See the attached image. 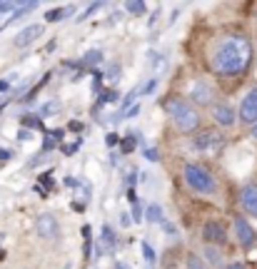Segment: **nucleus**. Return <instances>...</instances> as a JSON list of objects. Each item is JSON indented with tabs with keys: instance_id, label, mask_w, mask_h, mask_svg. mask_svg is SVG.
<instances>
[{
	"instance_id": "f257e3e1",
	"label": "nucleus",
	"mask_w": 257,
	"mask_h": 269,
	"mask_svg": "<svg viewBox=\"0 0 257 269\" xmlns=\"http://www.w3.org/2000/svg\"><path fill=\"white\" fill-rule=\"evenodd\" d=\"M250 58H252L250 40L242 35H227L225 40L217 43L212 65L220 75H237L250 65Z\"/></svg>"
},
{
	"instance_id": "f03ea898",
	"label": "nucleus",
	"mask_w": 257,
	"mask_h": 269,
	"mask_svg": "<svg viewBox=\"0 0 257 269\" xmlns=\"http://www.w3.org/2000/svg\"><path fill=\"white\" fill-rule=\"evenodd\" d=\"M162 107L167 110V115L175 120V125L183 130V132H193L195 127L200 125V115L193 105L185 100V97H170L162 102Z\"/></svg>"
},
{
	"instance_id": "7ed1b4c3",
	"label": "nucleus",
	"mask_w": 257,
	"mask_h": 269,
	"mask_svg": "<svg viewBox=\"0 0 257 269\" xmlns=\"http://www.w3.org/2000/svg\"><path fill=\"white\" fill-rule=\"evenodd\" d=\"M185 182L193 187L195 192H200V195L215 192V180H212V175H210L205 167H200V165H185Z\"/></svg>"
},
{
	"instance_id": "20e7f679",
	"label": "nucleus",
	"mask_w": 257,
	"mask_h": 269,
	"mask_svg": "<svg viewBox=\"0 0 257 269\" xmlns=\"http://www.w3.org/2000/svg\"><path fill=\"white\" fill-rule=\"evenodd\" d=\"M222 145H225V140L217 132H202L200 137H195V150H200L205 155H217L222 150Z\"/></svg>"
},
{
	"instance_id": "39448f33",
	"label": "nucleus",
	"mask_w": 257,
	"mask_h": 269,
	"mask_svg": "<svg viewBox=\"0 0 257 269\" xmlns=\"http://www.w3.org/2000/svg\"><path fill=\"white\" fill-rule=\"evenodd\" d=\"M35 229H38V234L43 237V239H55L58 234H60V224H58V219L53 217V214H40L38 219H35Z\"/></svg>"
},
{
	"instance_id": "423d86ee",
	"label": "nucleus",
	"mask_w": 257,
	"mask_h": 269,
	"mask_svg": "<svg viewBox=\"0 0 257 269\" xmlns=\"http://www.w3.org/2000/svg\"><path fill=\"white\" fill-rule=\"evenodd\" d=\"M240 120L247 125H257V87H252L245 95V100L240 105Z\"/></svg>"
},
{
	"instance_id": "0eeeda50",
	"label": "nucleus",
	"mask_w": 257,
	"mask_h": 269,
	"mask_svg": "<svg viewBox=\"0 0 257 269\" xmlns=\"http://www.w3.org/2000/svg\"><path fill=\"white\" fill-rule=\"evenodd\" d=\"M235 237L245 249H250L255 244V229L250 227V222L245 217H235Z\"/></svg>"
},
{
	"instance_id": "6e6552de",
	"label": "nucleus",
	"mask_w": 257,
	"mask_h": 269,
	"mask_svg": "<svg viewBox=\"0 0 257 269\" xmlns=\"http://www.w3.org/2000/svg\"><path fill=\"white\" fill-rule=\"evenodd\" d=\"M43 30H45L43 25H28L25 30H20V33H18L15 45H18V48H28V45H33V43L43 35Z\"/></svg>"
},
{
	"instance_id": "1a4fd4ad",
	"label": "nucleus",
	"mask_w": 257,
	"mask_h": 269,
	"mask_svg": "<svg viewBox=\"0 0 257 269\" xmlns=\"http://www.w3.org/2000/svg\"><path fill=\"white\" fill-rule=\"evenodd\" d=\"M240 204L245 207V212H250L257 217V185H245L240 192Z\"/></svg>"
},
{
	"instance_id": "9d476101",
	"label": "nucleus",
	"mask_w": 257,
	"mask_h": 269,
	"mask_svg": "<svg viewBox=\"0 0 257 269\" xmlns=\"http://www.w3.org/2000/svg\"><path fill=\"white\" fill-rule=\"evenodd\" d=\"M190 97H193L197 105H210V102H212V85H210V82H205V80L195 82Z\"/></svg>"
},
{
	"instance_id": "9b49d317",
	"label": "nucleus",
	"mask_w": 257,
	"mask_h": 269,
	"mask_svg": "<svg viewBox=\"0 0 257 269\" xmlns=\"http://www.w3.org/2000/svg\"><path fill=\"white\" fill-rule=\"evenodd\" d=\"M202 237H205V242L222 244V242H225V229H222L217 222H207V224L202 227Z\"/></svg>"
},
{
	"instance_id": "f8f14e48",
	"label": "nucleus",
	"mask_w": 257,
	"mask_h": 269,
	"mask_svg": "<svg viewBox=\"0 0 257 269\" xmlns=\"http://www.w3.org/2000/svg\"><path fill=\"white\" fill-rule=\"evenodd\" d=\"M215 120H217V125H222V127H232L235 125V110L230 107V105H215Z\"/></svg>"
},
{
	"instance_id": "ddd939ff",
	"label": "nucleus",
	"mask_w": 257,
	"mask_h": 269,
	"mask_svg": "<svg viewBox=\"0 0 257 269\" xmlns=\"http://www.w3.org/2000/svg\"><path fill=\"white\" fill-rule=\"evenodd\" d=\"M145 219L152 222V224H162V222H165V217H162V207H160V204H150V207L145 209Z\"/></svg>"
},
{
	"instance_id": "4468645a",
	"label": "nucleus",
	"mask_w": 257,
	"mask_h": 269,
	"mask_svg": "<svg viewBox=\"0 0 257 269\" xmlns=\"http://www.w3.org/2000/svg\"><path fill=\"white\" fill-rule=\"evenodd\" d=\"M103 60V50H88L85 55H82V60H80V65L90 67V65H98Z\"/></svg>"
},
{
	"instance_id": "2eb2a0df",
	"label": "nucleus",
	"mask_w": 257,
	"mask_h": 269,
	"mask_svg": "<svg viewBox=\"0 0 257 269\" xmlns=\"http://www.w3.org/2000/svg\"><path fill=\"white\" fill-rule=\"evenodd\" d=\"M103 244H105V249H115V232H113V227L110 224H103Z\"/></svg>"
},
{
	"instance_id": "dca6fc26",
	"label": "nucleus",
	"mask_w": 257,
	"mask_h": 269,
	"mask_svg": "<svg viewBox=\"0 0 257 269\" xmlns=\"http://www.w3.org/2000/svg\"><path fill=\"white\" fill-rule=\"evenodd\" d=\"M35 8H38V3H23V5H20L15 13H13V18H10L8 23H15V20H20L23 15H28V13H30V10H35ZM8 23H5V25H8Z\"/></svg>"
},
{
	"instance_id": "f3484780",
	"label": "nucleus",
	"mask_w": 257,
	"mask_h": 269,
	"mask_svg": "<svg viewBox=\"0 0 257 269\" xmlns=\"http://www.w3.org/2000/svg\"><path fill=\"white\" fill-rule=\"evenodd\" d=\"M205 259H207L210 264H215V267L222 264V257H220V252H217L215 247H205Z\"/></svg>"
},
{
	"instance_id": "a211bd4d",
	"label": "nucleus",
	"mask_w": 257,
	"mask_h": 269,
	"mask_svg": "<svg viewBox=\"0 0 257 269\" xmlns=\"http://www.w3.org/2000/svg\"><path fill=\"white\" fill-rule=\"evenodd\" d=\"M125 10L132 13V15H145L147 5H145V3H137V0H130V3H125Z\"/></svg>"
},
{
	"instance_id": "6ab92c4d",
	"label": "nucleus",
	"mask_w": 257,
	"mask_h": 269,
	"mask_svg": "<svg viewBox=\"0 0 257 269\" xmlns=\"http://www.w3.org/2000/svg\"><path fill=\"white\" fill-rule=\"evenodd\" d=\"M23 127H25V130H40L43 122H40L35 115H25V117H23Z\"/></svg>"
},
{
	"instance_id": "aec40b11",
	"label": "nucleus",
	"mask_w": 257,
	"mask_h": 269,
	"mask_svg": "<svg viewBox=\"0 0 257 269\" xmlns=\"http://www.w3.org/2000/svg\"><path fill=\"white\" fill-rule=\"evenodd\" d=\"M65 15H67V10H65V8H58V10L45 13V20H48V23H58V20H63Z\"/></svg>"
},
{
	"instance_id": "412c9836",
	"label": "nucleus",
	"mask_w": 257,
	"mask_h": 269,
	"mask_svg": "<svg viewBox=\"0 0 257 269\" xmlns=\"http://www.w3.org/2000/svg\"><path fill=\"white\" fill-rule=\"evenodd\" d=\"M142 259H145L147 264H155V249H152L147 242H142Z\"/></svg>"
},
{
	"instance_id": "4be33fe9",
	"label": "nucleus",
	"mask_w": 257,
	"mask_h": 269,
	"mask_svg": "<svg viewBox=\"0 0 257 269\" xmlns=\"http://www.w3.org/2000/svg\"><path fill=\"white\" fill-rule=\"evenodd\" d=\"M105 77H108V80H118V77H120V65H118V63H110V65L105 67Z\"/></svg>"
},
{
	"instance_id": "5701e85b",
	"label": "nucleus",
	"mask_w": 257,
	"mask_h": 269,
	"mask_svg": "<svg viewBox=\"0 0 257 269\" xmlns=\"http://www.w3.org/2000/svg\"><path fill=\"white\" fill-rule=\"evenodd\" d=\"M100 8H103V3H93V5H90L88 10H82V13H80V18H75V20H77V23H82L85 18H90V15H93L95 10H100Z\"/></svg>"
},
{
	"instance_id": "b1692460",
	"label": "nucleus",
	"mask_w": 257,
	"mask_h": 269,
	"mask_svg": "<svg viewBox=\"0 0 257 269\" xmlns=\"http://www.w3.org/2000/svg\"><path fill=\"white\" fill-rule=\"evenodd\" d=\"M188 269H207V267H205V262H202L197 254H190V257H188Z\"/></svg>"
},
{
	"instance_id": "393cba45",
	"label": "nucleus",
	"mask_w": 257,
	"mask_h": 269,
	"mask_svg": "<svg viewBox=\"0 0 257 269\" xmlns=\"http://www.w3.org/2000/svg\"><path fill=\"white\" fill-rule=\"evenodd\" d=\"M90 232H93L90 224H85V227H82V237H85V247H82V249H85V257H90V239H93Z\"/></svg>"
},
{
	"instance_id": "a878e982",
	"label": "nucleus",
	"mask_w": 257,
	"mask_h": 269,
	"mask_svg": "<svg viewBox=\"0 0 257 269\" xmlns=\"http://www.w3.org/2000/svg\"><path fill=\"white\" fill-rule=\"evenodd\" d=\"M142 155H145L150 162H157V160H160V155H157V150H155V147H142Z\"/></svg>"
},
{
	"instance_id": "bb28decb",
	"label": "nucleus",
	"mask_w": 257,
	"mask_h": 269,
	"mask_svg": "<svg viewBox=\"0 0 257 269\" xmlns=\"http://www.w3.org/2000/svg\"><path fill=\"white\" fill-rule=\"evenodd\" d=\"M120 147H123V152H132V147H135V134L125 137V140L120 142Z\"/></svg>"
},
{
	"instance_id": "cd10ccee",
	"label": "nucleus",
	"mask_w": 257,
	"mask_h": 269,
	"mask_svg": "<svg viewBox=\"0 0 257 269\" xmlns=\"http://www.w3.org/2000/svg\"><path fill=\"white\" fill-rule=\"evenodd\" d=\"M115 100H118V92H115V90H108V92L100 95V102H115Z\"/></svg>"
},
{
	"instance_id": "c85d7f7f",
	"label": "nucleus",
	"mask_w": 257,
	"mask_h": 269,
	"mask_svg": "<svg viewBox=\"0 0 257 269\" xmlns=\"http://www.w3.org/2000/svg\"><path fill=\"white\" fill-rule=\"evenodd\" d=\"M58 107H60L58 102H48V105H43V110H40V115H43V117H48V115H50V112H55Z\"/></svg>"
},
{
	"instance_id": "c756f323",
	"label": "nucleus",
	"mask_w": 257,
	"mask_h": 269,
	"mask_svg": "<svg viewBox=\"0 0 257 269\" xmlns=\"http://www.w3.org/2000/svg\"><path fill=\"white\" fill-rule=\"evenodd\" d=\"M150 58H152V65L157 67V70H165V67H167V60H165L162 55H150Z\"/></svg>"
},
{
	"instance_id": "7c9ffc66",
	"label": "nucleus",
	"mask_w": 257,
	"mask_h": 269,
	"mask_svg": "<svg viewBox=\"0 0 257 269\" xmlns=\"http://www.w3.org/2000/svg\"><path fill=\"white\" fill-rule=\"evenodd\" d=\"M20 5H15V3H10V0H5V3H0V13H13V10H18Z\"/></svg>"
},
{
	"instance_id": "2f4dec72",
	"label": "nucleus",
	"mask_w": 257,
	"mask_h": 269,
	"mask_svg": "<svg viewBox=\"0 0 257 269\" xmlns=\"http://www.w3.org/2000/svg\"><path fill=\"white\" fill-rule=\"evenodd\" d=\"M132 214H135V222H142V209H140L137 200H132Z\"/></svg>"
},
{
	"instance_id": "473e14b6",
	"label": "nucleus",
	"mask_w": 257,
	"mask_h": 269,
	"mask_svg": "<svg viewBox=\"0 0 257 269\" xmlns=\"http://www.w3.org/2000/svg\"><path fill=\"white\" fill-rule=\"evenodd\" d=\"M120 224H123V227H130V224H132V219H130L128 212H123V214H120Z\"/></svg>"
},
{
	"instance_id": "72a5a7b5",
	"label": "nucleus",
	"mask_w": 257,
	"mask_h": 269,
	"mask_svg": "<svg viewBox=\"0 0 257 269\" xmlns=\"http://www.w3.org/2000/svg\"><path fill=\"white\" fill-rule=\"evenodd\" d=\"M13 77H15V75H13ZM13 77H10V80H0V92L10 90V85H13Z\"/></svg>"
},
{
	"instance_id": "f704fd0d",
	"label": "nucleus",
	"mask_w": 257,
	"mask_h": 269,
	"mask_svg": "<svg viewBox=\"0 0 257 269\" xmlns=\"http://www.w3.org/2000/svg\"><path fill=\"white\" fill-rule=\"evenodd\" d=\"M118 137H120V134L110 132V134H108V137H105V142H108V145H110V147H113V145H118Z\"/></svg>"
},
{
	"instance_id": "c9c22d12",
	"label": "nucleus",
	"mask_w": 257,
	"mask_h": 269,
	"mask_svg": "<svg viewBox=\"0 0 257 269\" xmlns=\"http://www.w3.org/2000/svg\"><path fill=\"white\" fill-rule=\"evenodd\" d=\"M53 147H55V140H45L43 142V152H50Z\"/></svg>"
},
{
	"instance_id": "e433bc0d",
	"label": "nucleus",
	"mask_w": 257,
	"mask_h": 269,
	"mask_svg": "<svg viewBox=\"0 0 257 269\" xmlns=\"http://www.w3.org/2000/svg\"><path fill=\"white\" fill-rule=\"evenodd\" d=\"M162 229H165V232H167V234H175V227H173V224H170V222H167V219H165V222H162Z\"/></svg>"
},
{
	"instance_id": "4c0bfd02",
	"label": "nucleus",
	"mask_w": 257,
	"mask_h": 269,
	"mask_svg": "<svg viewBox=\"0 0 257 269\" xmlns=\"http://www.w3.org/2000/svg\"><path fill=\"white\" fill-rule=\"evenodd\" d=\"M18 140H30V130H25V127H23V130L18 132Z\"/></svg>"
},
{
	"instance_id": "58836bf2",
	"label": "nucleus",
	"mask_w": 257,
	"mask_h": 269,
	"mask_svg": "<svg viewBox=\"0 0 257 269\" xmlns=\"http://www.w3.org/2000/svg\"><path fill=\"white\" fill-rule=\"evenodd\" d=\"M10 160V150H0V162H8Z\"/></svg>"
},
{
	"instance_id": "ea45409f",
	"label": "nucleus",
	"mask_w": 257,
	"mask_h": 269,
	"mask_svg": "<svg viewBox=\"0 0 257 269\" xmlns=\"http://www.w3.org/2000/svg\"><path fill=\"white\" fill-rule=\"evenodd\" d=\"M40 182H43L45 187H53V182H50V175H43V177H40Z\"/></svg>"
},
{
	"instance_id": "a19ab883",
	"label": "nucleus",
	"mask_w": 257,
	"mask_h": 269,
	"mask_svg": "<svg viewBox=\"0 0 257 269\" xmlns=\"http://www.w3.org/2000/svg\"><path fill=\"white\" fill-rule=\"evenodd\" d=\"M137 112H140V107H137V105H135V107H132V110H128V115H125V120H128V117H135V115H137Z\"/></svg>"
},
{
	"instance_id": "79ce46f5",
	"label": "nucleus",
	"mask_w": 257,
	"mask_h": 269,
	"mask_svg": "<svg viewBox=\"0 0 257 269\" xmlns=\"http://www.w3.org/2000/svg\"><path fill=\"white\" fill-rule=\"evenodd\" d=\"M70 130H75V132H80V130H82V125H80V122H70Z\"/></svg>"
},
{
	"instance_id": "37998d69",
	"label": "nucleus",
	"mask_w": 257,
	"mask_h": 269,
	"mask_svg": "<svg viewBox=\"0 0 257 269\" xmlns=\"http://www.w3.org/2000/svg\"><path fill=\"white\" fill-rule=\"evenodd\" d=\"M225 269H245V264H240V262H235V264H230V267H225Z\"/></svg>"
},
{
	"instance_id": "c03bdc74",
	"label": "nucleus",
	"mask_w": 257,
	"mask_h": 269,
	"mask_svg": "<svg viewBox=\"0 0 257 269\" xmlns=\"http://www.w3.org/2000/svg\"><path fill=\"white\" fill-rule=\"evenodd\" d=\"M115 269H130L128 264H123V262H118V264H115Z\"/></svg>"
},
{
	"instance_id": "a18cd8bd",
	"label": "nucleus",
	"mask_w": 257,
	"mask_h": 269,
	"mask_svg": "<svg viewBox=\"0 0 257 269\" xmlns=\"http://www.w3.org/2000/svg\"><path fill=\"white\" fill-rule=\"evenodd\" d=\"M255 137H257V125H255Z\"/></svg>"
}]
</instances>
